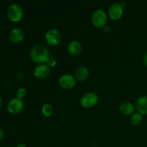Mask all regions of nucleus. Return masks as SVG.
Listing matches in <instances>:
<instances>
[{
	"label": "nucleus",
	"instance_id": "15",
	"mask_svg": "<svg viewBox=\"0 0 147 147\" xmlns=\"http://www.w3.org/2000/svg\"><path fill=\"white\" fill-rule=\"evenodd\" d=\"M142 121H143V115L139 112L134 113L131 116L130 122L134 126H139L142 123Z\"/></svg>",
	"mask_w": 147,
	"mask_h": 147
},
{
	"label": "nucleus",
	"instance_id": "5",
	"mask_svg": "<svg viewBox=\"0 0 147 147\" xmlns=\"http://www.w3.org/2000/svg\"><path fill=\"white\" fill-rule=\"evenodd\" d=\"M45 41L47 45L50 46H56L60 42L62 39V35L60 31L57 29H50L47 32L45 36Z\"/></svg>",
	"mask_w": 147,
	"mask_h": 147
},
{
	"label": "nucleus",
	"instance_id": "22",
	"mask_svg": "<svg viewBox=\"0 0 147 147\" xmlns=\"http://www.w3.org/2000/svg\"><path fill=\"white\" fill-rule=\"evenodd\" d=\"M1 106H2V99H1V96H0V108L1 107Z\"/></svg>",
	"mask_w": 147,
	"mask_h": 147
},
{
	"label": "nucleus",
	"instance_id": "8",
	"mask_svg": "<svg viewBox=\"0 0 147 147\" xmlns=\"http://www.w3.org/2000/svg\"><path fill=\"white\" fill-rule=\"evenodd\" d=\"M23 109H24V102L22 99L17 98H14L10 100L7 104V109L9 112L12 114H17L20 113Z\"/></svg>",
	"mask_w": 147,
	"mask_h": 147
},
{
	"label": "nucleus",
	"instance_id": "11",
	"mask_svg": "<svg viewBox=\"0 0 147 147\" xmlns=\"http://www.w3.org/2000/svg\"><path fill=\"white\" fill-rule=\"evenodd\" d=\"M24 37V33L22 29L18 28H14L10 31L9 35V40H11V42L14 43H18L20 42L23 40Z\"/></svg>",
	"mask_w": 147,
	"mask_h": 147
},
{
	"label": "nucleus",
	"instance_id": "12",
	"mask_svg": "<svg viewBox=\"0 0 147 147\" xmlns=\"http://www.w3.org/2000/svg\"><path fill=\"white\" fill-rule=\"evenodd\" d=\"M82 50H83V47H82L81 43L76 40L70 42L67 45V51L71 55H78L81 53Z\"/></svg>",
	"mask_w": 147,
	"mask_h": 147
},
{
	"label": "nucleus",
	"instance_id": "6",
	"mask_svg": "<svg viewBox=\"0 0 147 147\" xmlns=\"http://www.w3.org/2000/svg\"><path fill=\"white\" fill-rule=\"evenodd\" d=\"M59 85L60 87L65 90H70L76 86V79L71 74H64L59 79Z\"/></svg>",
	"mask_w": 147,
	"mask_h": 147
},
{
	"label": "nucleus",
	"instance_id": "7",
	"mask_svg": "<svg viewBox=\"0 0 147 147\" xmlns=\"http://www.w3.org/2000/svg\"><path fill=\"white\" fill-rule=\"evenodd\" d=\"M109 17L113 20H119L123 14V6L119 3H113L109 7L108 11Z\"/></svg>",
	"mask_w": 147,
	"mask_h": 147
},
{
	"label": "nucleus",
	"instance_id": "17",
	"mask_svg": "<svg viewBox=\"0 0 147 147\" xmlns=\"http://www.w3.org/2000/svg\"><path fill=\"white\" fill-rule=\"evenodd\" d=\"M26 96H27V90L24 88H20L16 91V96L17 98L22 100V98H24Z\"/></svg>",
	"mask_w": 147,
	"mask_h": 147
},
{
	"label": "nucleus",
	"instance_id": "14",
	"mask_svg": "<svg viewBox=\"0 0 147 147\" xmlns=\"http://www.w3.org/2000/svg\"><path fill=\"white\" fill-rule=\"evenodd\" d=\"M136 109L135 106L129 101H124L121 103L119 106V110L123 113V115L126 116H129L132 115L134 113V111Z\"/></svg>",
	"mask_w": 147,
	"mask_h": 147
},
{
	"label": "nucleus",
	"instance_id": "18",
	"mask_svg": "<svg viewBox=\"0 0 147 147\" xmlns=\"http://www.w3.org/2000/svg\"><path fill=\"white\" fill-rule=\"evenodd\" d=\"M45 64L47 65L50 68V67H53L57 65V60H56L54 57L50 56V57L47 59V60L46 61V63H45Z\"/></svg>",
	"mask_w": 147,
	"mask_h": 147
},
{
	"label": "nucleus",
	"instance_id": "20",
	"mask_svg": "<svg viewBox=\"0 0 147 147\" xmlns=\"http://www.w3.org/2000/svg\"><path fill=\"white\" fill-rule=\"evenodd\" d=\"M3 137H4V131H3L2 129L0 128V141L2 140Z\"/></svg>",
	"mask_w": 147,
	"mask_h": 147
},
{
	"label": "nucleus",
	"instance_id": "21",
	"mask_svg": "<svg viewBox=\"0 0 147 147\" xmlns=\"http://www.w3.org/2000/svg\"><path fill=\"white\" fill-rule=\"evenodd\" d=\"M17 147H27V146H26V145L24 144V143H20L17 145Z\"/></svg>",
	"mask_w": 147,
	"mask_h": 147
},
{
	"label": "nucleus",
	"instance_id": "10",
	"mask_svg": "<svg viewBox=\"0 0 147 147\" xmlns=\"http://www.w3.org/2000/svg\"><path fill=\"white\" fill-rule=\"evenodd\" d=\"M135 108L141 114L147 115V96H139L136 101Z\"/></svg>",
	"mask_w": 147,
	"mask_h": 147
},
{
	"label": "nucleus",
	"instance_id": "13",
	"mask_svg": "<svg viewBox=\"0 0 147 147\" xmlns=\"http://www.w3.org/2000/svg\"><path fill=\"white\" fill-rule=\"evenodd\" d=\"M89 76V70L87 67H79L76 69V72H75V78H76V80L78 81L83 82L85 81L86 79L88 78Z\"/></svg>",
	"mask_w": 147,
	"mask_h": 147
},
{
	"label": "nucleus",
	"instance_id": "3",
	"mask_svg": "<svg viewBox=\"0 0 147 147\" xmlns=\"http://www.w3.org/2000/svg\"><path fill=\"white\" fill-rule=\"evenodd\" d=\"M8 17L11 22H20L23 17V9L20 4L17 3L10 4L7 9Z\"/></svg>",
	"mask_w": 147,
	"mask_h": 147
},
{
	"label": "nucleus",
	"instance_id": "2",
	"mask_svg": "<svg viewBox=\"0 0 147 147\" xmlns=\"http://www.w3.org/2000/svg\"><path fill=\"white\" fill-rule=\"evenodd\" d=\"M91 19L92 22L95 27L98 28H103L107 23L108 16L104 10L98 9L93 11Z\"/></svg>",
	"mask_w": 147,
	"mask_h": 147
},
{
	"label": "nucleus",
	"instance_id": "4",
	"mask_svg": "<svg viewBox=\"0 0 147 147\" xmlns=\"http://www.w3.org/2000/svg\"><path fill=\"white\" fill-rule=\"evenodd\" d=\"M98 100V96L94 92H88L81 97L80 105L84 109H90L96 106Z\"/></svg>",
	"mask_w": 147,
	"mask_h": 147
},
{
	"label": "nucleus",
	"instance_id": "9",
	"mask_svg": "<svg viewBox=\"0 0 147 147\" xmlns=\"http://www.w3.org/2000/svg\"><path fill=\"white\" fill-rule=\"evenodd\" d=\"M50 74V68L45 64L37 65L34 69V76L40 80L47 78Z\"/></svg>",
	"mask_w": 147,
	"mask_h": 147
},
{
	"label": "nucleus",
	"instance_id": "16",
	"mask_svg": "<svg viewBox=\"0 0 147 147\" xmlns=\"http://www.w3.org/2000/svg\"><path fill=\"white\" fill-rule=\"evenodd\" d=\"M41 111L45 117H50V116H52L53 113V108L49 103H45L42 107Z\"/></svg>",
	"mask_w": 147,
	"mask_h": 147
},
{
	"label": "nucleus",
	"instance_id": "19",
	"mask_svg": "<svg viewBox=\"0 0 147 147\" xmlns=\"http://www.w3.org/2000/svg\"><path fill=\"white\" fill-rule=\"evenodd\" d=\"M144 63L145 66L147 67V52L145 53L144 56Z\"/></svg>",
	"mask_w": 147,
	"mask_h": 147
},
{
	"label": "nucleus",
	"instance_id": "1",
	"mask_svg": "<svg viewBox=\"0 0 147 147\" xmlns=\"http://www.w3.org/2000/svg\"><path fill=\"white\" fill-rule=\"evenodd\" d=\"M50 57L48 48L43 45H36L30 51V57L37 64H45Z\"/></svg>",
	"mask_w": 147,
	"mask_h": 147
}]
</instances>
